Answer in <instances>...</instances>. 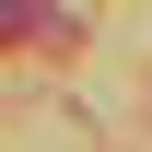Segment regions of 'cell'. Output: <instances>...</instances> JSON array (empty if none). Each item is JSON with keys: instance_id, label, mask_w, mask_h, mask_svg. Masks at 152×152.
I'll use <instances>...</instances> for the list:
<instances>
[{"instance_id": "6da1fadb", "label": "cell", "mask_w": 152, "mask_h": 152, "mask_svg": "<svg viewBox=\"0 0 152 152\" xmlns=\"http://www.w3.org/2000/svg\"><path fill=\"white\" fill-rule=\"evenodd\" d=\"M23 23H47V0H0V35H23Z\"/></svg>"}]
</instances>
